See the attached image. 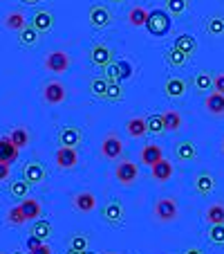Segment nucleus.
I'll use <instances>...</instances> for the list:
<instances>
[{"label":"nucleus","instance_id":"nucleus-1","mask_svg":"<svg viewBox=\"0 0 224 254\" xmlns=\"http://www.w3.org/2000/svg\"><path fill=\"white\" fill-rule=\"evenodd\" d=\"M171 14H168L166 9H153L148 11V20H146V29L150 32V36H157V39H162V36H166L168 32H171Z\"/></svg>","mask_w":224,"mask_h":254},{"label":"nucleus","instance_id":"nucleus-2","mask_svg":"<svg viewBox=\"0 0 224 254\" xmlns=\"http://www.w3.org/2000/svg\"><path fill=\"white\" fill-rule=\"evenodd\" d=\"M101 218H103L108 225L112 227H121L126 221V211H124V205H121L119 200H110L103 205V209H101Z\"/></svg>","mask_w":224,"mask_h":254},{"label":"nucleus","instance_id":"nucleus-3","mask_svg":"<svg viewBox=\"0 0 224 254\" xmlns=\"http://www.w3.org/2000/svg\"><path fill=\"white\" fill-rule=\"evenodd\" d=\"M155 216L157 221L162 223H171L179 216V207H177L175 198H159L157 205H155Z\"/></svg>","mask_w":224,"mask_h":254},{"label":"nucleus","instance_id":"nucleus-4","mask_svg":"<svg viewBox=\"0 0 224 254\" xmlns=\"http://www.w3.org/2000/svg\"><path fill=\"white\" fill-rule=\"evenodd\" d=\"M45 67L49 72H54V74H63V72L70 70V54L63 52V50H54L45 59Z\"/></svg>","mask_w":224,"mask_h":254},{"label":"nucleus","instance_id":"nucleus-5","mask_svg":"<svg viewBox=\"0 0 224 254\" xmlns=\"http://www.w3.org/2000/svg\"><path fill=\"white\" fill-rule=\"evenodd\" d=\"M88 18H90V25L94 29H105L112 23V14H110V9L103 5H92L90 11H88Z\"/></svg>","mask_w":224,"mask_h":254},{"label":"nucleus","instance_id":"nucleus-6","mask_svg":"<svg viewBox=\"0 0 224 254\" xmlns=\"http://www.w3.org/2000/svg\"><path fill=\"white\" fill-rule=\"evenodd\" d=\"M137 178H139L137 164L130 162V160H124V162H119V167H117V183L124 185V187H128V185H133Z\"/></svg>","mask_w":224,"mask_h":254},{"label":"nucleus","instance_id":"nucleus-7","mask_svg":"<svg viewBox=\"0 0 224 254\" xmlns=\"http://www.w3.org/2000/svg\"><path fill=\"white\" fill-rule=\"evenodd\" d=\"M124 153V142H121L117 135H108V137L101 142V155L108 160H117Z\"/></svg>","mask_w":224,"mask_h":254},{"label":"nucleus","instance_id":"nucleus-8","mask_svg":"<svg viewBox=\"0 0 224 254\" xmlns=\"http://www.w3.org/2000/svg\"><path fill=\"white\" fill-rule=\"evenodd\" d=\"M65 97H67L65 86H63V83H58V81H49L47 86H45V90H43V99L47 101V104H52V106L63 104V101H65Z\"/></svg>","mask_w":224,"mask_h":254},{"label":"nucleus","instance_id":"nucleus-9","mask_svg":"<svg viewBox=\"0 0 224 254\" xmlns=\"http://www.w3.org/2000/svg\"><path fill=\"white\" fill-rule=\"evenodd\" d=\"M77 162H79V153L74 146H58V151H56L58 169H74Z\"/></svg>","mask_w":224,"mask_h":254},{"label":"nucleus","instance_id":"nucleus-10","mask_svg":"<svg viewBox=\"0 0 224 254\" xmlns=\"http://www.w3.org/2000/svg\"><path fill=\"white\" fill-rule=\"evenodd\" d=\"M23 178L29 185H41L45 178H47V171H45V167L39 162H27L23 167Z\"/></svg>","mask_w":224,"mask_h":254},{"label":"nucleus","instance_id":"nucleus-11","mask_svg":"<svg viewBox=\"0 0 224 254\" xmlns=\"http://www.w3.org/2000/svg\"><path fill=\"white\" fill-rule=\"evenodd\" d=\"M81 139H83V135L77 126H63L58 130V144L61 146H74L77 149L79 144H81Z\"/></svg>","mask_w":224,"mask_h":254},{"label":"nucleus","instance_id":"nucleus-12","mask_svg":"<svg viewBox=\"0 0 224 254\" xmlns=\"http://www.w3.org/2000/svg\"><path fill=\"white\" fill-rule=\"evenodd\" d=\"M18 151L14 146V142L9 139V135H5V137H0V162H5V164H14L16 160H18Z\"/></svg>","mask_w":224,"mask_h":254},{"label":"nucleus","instance_id":"nucleus-13","mask_svg":"<svg viewBox=\"0 0 224 254\" xmlns=\"http://www.w3.org/2000/svg\"><path fill=\"white\" fill-rule=\"evenodd\" d=\"M162 158H164V153H162V146H159V144H146L141 149V153H139V160H141V164H146V167L157 164Z\"/></svg>","mask_w":224,"mask_h":254},{"label":"nucleus","instance_id":"nucleus-14","mask_svg":"<svg viewBox=\"0 0 224 254\" xmlns=\"http://www.w3.org/2000/svg\"><path fill=\"white\" fill-rule=\"evenodd\" d=\"M90 59H92V63H94L96 67H105L108 63H112V50L108 48V45H94L92 48V52H90Z\"/></svg>","mask_w":224,"mask_h":254},{"label":"nucleus","instance_id":"nucleus-15","mask_svg":"<svg viewBox=\"0 0 224 254\" xmlns=\"http://www.w3.org/2000/svg\"><path fill=\"white\" fill-rule=\"evenodd\" d=\"M74 207L83 214H90V211L96 209V196L92 191H81L74 196Z\"/></svg>","mask_w":224,"mask_h":254},{"label":"nucleus","instance_id":"nucleus-16","mask_svg":"<svg viewBox=\"0 0 224 254\" xmlns=\"http://www.w3.org/2000/svg\"><path fill=\"white\" fill-rule=\"evenodd\" d=\"M164 92H166V97H171V99H179V97H184V92H186V81L179 79V77L166 79V83H164Z\"/></svg>","mask_w":224,"mask_h":254},{"label":"nucleus","instance_id":"nucleus-17","mask_svg":"<svg viewBox=\"0 0 224 254\" xmlns=\"http://www.w3.org/2000/svg\"><path fill=\"white\" fill-rule=\"evenodd\" d=\"M175 155H177V160H184V162H191V160H195L197 158L195 144H193L191 139H181V142H177Z\"/></svg>","mask_w":224,"mask_h":254},{"label":"nucleus","instance_id":"nucleus-18","mask_svg":"<svg viewBox=\"0 0 224 254\" xmlns=\"http://www.w3.org/2000/svg\"><path fill=\"white\" fill-rule=\"evenodd\" d=\"M215 189V178L211 173H197L195 176V191L200 196H211Z\"/></svg>","mask_w":224,"mask_h":254},{"label":"nucleus","instance_id":"nucleus-19","mask_svg":"<svg viewBox=\"0 0 224 254\" xmlns=\"http://www.w3.org/2000/svg\"><path fill=\"white\" fill-rule=\"evenodd\" d=\"M153 178L157 180V183H166V180H171L173 173H175V169H173V164L168 162V160H159L157 164H153Z\"/></svg>","mask_w":224,"mask_h":254},{"label":"nucleus","instance_id":"nucleus-20","mask_svg":"<svg viewBox=\"0 0 224 254\" xmlns=\"http://www.w3.org/2000/svg\"><path fill=\"white\" fill-rule=\"evenodd\" d=\"M32 25L39 29V32H49V29L54 27V16L45 9H39L32 16Z\"/></svg>","mask_w":224,"mask_h":254},{"label":"nucleus","instance_id":"nucleus-21","mask_svg":"<svg viewBox=\"0 0 224 254\" xmlns=\"http://www.w3.org/2000/svg\"><path fill=\"white\" fill-rule=\"evenodd\" d=\"M204 108L211 113V115H224V95H220V92H211L209 97H206L204 101Z\"/></svg>","mask_w":224,"mask_h":254},{"label":"nucleus","instance_id":"nucleus-22","mask_svg":"<svg viewBox=\"0 0 224 254\" xmlns=\"http://www.w3.org/2000/svg\"><path fill=\"white\" fill-rule=\"evenodd\" d=\"M126 130H128L130 137L139 139L148 133V122L143 120V117H133V120H128V124H126Z\"/></svg>","mask_w":224,"mask_h":254},{"label":"nucleus","instance_id":"nucleus-23","mask_svg":"<svg viewBox=\"0 0 224 254\" xmlns=\"http://www.w3.org/2000/svg\"><path fill=\"white\" fill-rule=\"evenodd\" d=\"M20 207H23L25 216H27V221H39L41 211H43V207H41V202H39V200H34V198H29V196L20 200Z\"/></svg>","mask_w":224,"mask_h":254},{"label":"nucleus","instance_id":"nucleus-24","mask_svg":"<svg viewBox=\"0 0 224 254\" xmlns=\"http://www.w3.org/2000/svg\"><path fill=\"white\" fill-rule=\"evenodd\" d=\"M188 54H184L181 50H177L175 45H173L171 50H166L164 52V61L168 63V65H173V67H181V65H186V61H188Z\"/></svg>","mask_w":224,"mask_h":254},{"label":"nucleus","instance_id":"nucleus-25","mask_svg":"<svg viewBox=\"0 0 224 254\" xmlns=\"http://www.w3.org/2000/svg\"><path fill=\"white\" fill-rule=\"evenodd\" d=\"M18 34H20L18 43L23 45V48H34V45L39 43V29L34 27V25H32V27H29V25H27V27H23Z\"/></svg>","mask_w":224,"mask_h":254},{"label":"nucleus","instance_id":"nucleus-26","mask_svg":"<svg viewBox=\"0 0 224 254\" xmlns=\"http://www.w3.org/2000/svg\"><path fill=\"white\" fill-rule=\"evenodd\" d=\"M204 218L209 225H224V205H220V202L211 205L209 209L204 211Z\"/></svg>","mask_w":224,"mask_h":254},{"label":"nucleus","instance_id":"nucleus-27","mask_svg":"<svg viewBox=\"0 0 224 254\" xmlns=\"http://www.w3.org/2000/svg\"><path fill=\"white\" fill-rule=\"evenodd\" d=\"M175 48L191 57V54H195V50H197V41L193 39L191 34H179L175 39Z\"/></svg>","mask_w":224,"mask_h":254},{"label":"nucleus","instance_id":"nucleus-28","mask_svg":"<svg viewBox=\"0 0 224 254\" xmlns=\"http://www.w3.org/2000/svg\"><path fill=\"white\" fill-rule=\"evenodd\" d=\"M206 32L211 36H224V14H213L206 20Z\"/></svg>","mask_w":224,"mask_h":254},{"label":"nucleus","instance_id":"nucleus-29","mask_svg":"<svg viewBox=\"0 0 224 254\" xmlns=\"http://www.w3.org/2000/svg\"><path fill=\"white\" fill-rule=\"evenodd\" d=\"M5 27L11 29V32H20L23 27H27V18H25V14H20V11H11L5 18Z\"/></svg>","mask_w":224,"mask_h":254},{"label":"nucleus","instance_id":"nucleus-30","mask_svg":"<svg viewBox=\"0 0 224 254\" xmlns=\"http://www.w3.org/2000/svg\"><path fill=\"white\" fill-rule=\"evenodd\" d=\"M146 20H148V11L143 7H133L128 11V23L133 27H146Z\"/></svg>","mask_w":224,"mask_h":254},{"label":"nucleus","instance_id":"nucleus-31","mask_svg":"<svg viewBox=\"0 0 224 254\" xmlns=\"http://www.w3.org/2000/svg\"><path fill=\"white\" fill-rule=\"evenodd\" d=\"M164 128L171 130V133H177L181 128V115L177 111H168L164 113Z\"/></svg>","mask_w":224,"mask_h":254},{"label":"nucleus","instance_id":"nucleus-32","mask_svg":"<svg viewBox=\"0 0 224 254\" xmlns=\"http://www.w3.org/2000/svg\"><path fill=\"white\" fill-rule=\"evenodd\" d=\"M32 234L39 236L41 241H47L49 236H52V223L49 221H34V227H32Z\"/></svg>","mask_w":224,"mask_h":254},{"label":"nucleus","instance_id":"nucleus-33","mask_svg":"<svg viewBox=\"0 0 224 254\" xmlns=\"http://www.w3.org/2000/svg\"><path fill=\"white\" fill-rule=\"evenodd\" d=\"M29 187H32V185L27 183V180H14V183L9 185V193L14 198H20V200H23V198H27L29 196Z\"/></svg>","mask_w":224,"mask_h":254},{"label":"nucleus","instance_id":"nucleus-34","mask_svg":"<svg viewBox=\"0 0 224 254\" xmlns=\"http://www.w3.org/2000/svg\"><path fill=\"white\" fill-rule=\"evenodd\" d=\"M124 79V72H121V63H108L105 65V81L108 83H119Z\"/></svg>","mask_w":224,"mask_h":254},{"label":"nucleus","instance_id":"nucleus-35","mask_svg":"<svg viewBox=\"0 0 224 254\" xmlns=\"http://www.w3.org/2000/svg\"><path fill=\"white\" fill-rule=\"evenodd\" d=\"M191 7V0H166V11L171 16H181Z\"/></svg>","mask_w":224,"mask_h":254},{"label":"nucleus","instance_id":"nucleus-36","mask_svg":"<svg viewBox=\"0 0 224 254\" xmlns=\"http://www.w3.org/2000/svg\"><path fill=\"white\" fill-rule=\"evenodd\" d=\"M7 223L9 225H25L27 223V216H25V211H23V207L20 205H16V207H11L9 211H7Z\"/></svg>","mask_w":224,"mask_h":254},{"label":"nucleus","instance_id":"nucleus-37","mask_svg":"<svg viewBox=\"0 0 224 254\" xmlns=\"http://www.w3.org/2000/svg\"><path fill=\"white\" fill-rule=\"evenodd\" d=\"M148 122V133H153V135H162L164 130V115H159V113H153L150 117H146Z\"/></svg>","mask_w":224,"mask_h":254},{"label":"nucleus","instance_id":"nucleus-38","mask_svg":"<svg viewBox=\"0 0 224 254\" xmlns=\"http://www.w3.org/2000/svg\"><path fill=\"white\" fill-rule=\"evenodd\" d=\"M108 86H110V83L105 81V77H103V79H99V77L90 79V92H92L94 97H99V99H105V92H108Z\"/></svg>","mask_w":224,"mask_h":254},{"label":"nucleus","instance_id":"nucleus-39","mask_svg":"<svg viewBox=\"0 0 224 254\" xmlns=\"http://www.w3.org/2000/svg\"><path fill=\"white\" fill-rule=\"evenodd\" d=\"M9 139L14 142L16 149H25V146L29 144V133L25 128H14L11 130V135H9Z\"/></svg>","mask_w":224,"mask_h":254},{"label":"nucleus","instance_id":"nucleus-40","mask_svg":"<svg viewBox=\"0 0 224 254\" xmlns=\"http://www.w3.org/2000/svg\"><path fill=\"white\" fill-rule=\"evenodd\" d=\"M195 88L200 92H206V90H213V77L209 72H197L195 77Z\"/></svg>","mask_w":224,"mask_h":254},{"label":"nucleus","instance_id":"nucleus-41","mask_svg":"<svg viewBox=\"0 0 224 254\" xmlns=\"http://www.w3.org/2000/svg\"><path fill=\"white\" fill-rule=\"evenodd\" d=\"M105 101H112V104H117V101H124V90H121L119 83H110V86H108Z\"/></svg>","mask_w":224,"mask_h":254},{"label":"nucleus","instance_id":"nucleus-42","mask_svg":"<svg viewBox=\"0 0 224 254\" xmlns=\"http://www.w3.org/2000/svg\"><path fill=\"white\" fill-rule=\"evenodd\" d=\"M67 245H70L72 250H81V252H86L88 250V239L83 234H72L70 239H67Z\"/></svg>","mask_w":224,"mask_h":254},{"label":"nucleus","instance_id":"nucleus-43","mask_svg":"<svg viewBox=\"0 0 224 254\" xmlns=\"http://www.w3.org/2000/svg\"><path fill=\"white\" fill-rule=\"evenodd\" d=\"M209 239H211V243H215V245H224V225H211Z\"/></svg>","mask_w":224,"mask_h":254},{"label":"nucleus","instance_id":"nucleus-44","mask_svg":"<svg viewBox=\"0 0 224 254\" xmlns=\"http://www.w3.org/2000/svg\"><path fill=\"white\" fill-rule=\"evenodd\" d=\"M213 90L224 95V72H220L218 77H213Z\"/></svg>","mask_w":224,"mask_h":254},{"label":"nucleus","instance_id":"nucleus-45","mask_svg":"<svg viewBox=\"0 0 224 254\" xmlns=\"http://www.w3.org/2000/svg\"><path fill=\"white\" fill-rule=\"evenodd\" d=\"M29 254H52V248H49L47 243H41L39 248H34V250H29Z\"/></svg>","mask_w":224,"mask_h":254},{"label":"nucleus","instance_id":"nucleus-46","mask_svg":"<svg viewBox=\"0 0 224 254\" xmlns=\"http://www.w3.org/2000/svg\"><path fill=\"white\" fill-rule=\"evenodd\" d=\"M41 243H43V241H41L39 236H34V234H32V236L27 239V252H29V250H34V248H39Z\"/></svg>","mask_w":224,"mask_h":254},{"label":"nucleus","instance_id":"nucleus-47","mask_svg":"<svg viewBox=\"0 0 224 254\" xmlns=\"http://www.w3.org/2000/svg\"><path fill=\"white\" fill-rule=\"evenodd\" d=\"M7 178H9V164L0 162V183H5Z\"/></svg>","mask_w":224,"mask_h":254},{"label":"nucleus","instance_id":"nucleus-48","mask_svg":"<svg viewBox=\"0 0 224 254\" xmlns=\"http://www.w3.org/2000/svg\"><path fill=\"white\" fill-rule=\"evenodd\" d=\"M181 254H204V252H202L200 248H188V250H184Z\"/></svg>","mask_w":224,"mask_h":254},{"label":"nucleus","instance_id":"nucleus-49","mask_svg":"<svg viewBox=\"0 0 224 254\" xmlns=\"http://www.w3.org/2000/svg\"><path fill=\"white\" fill-rule=\"evenodd\" d=\"M121 72H124V77H130V65L128 63H121Z\"/></svg>","mask_w":224,"mask_h":254},{"label":"nucleus","instance_id":"nucleus-50","mask_svg":"<svg viewBox=\"0 0 224 254\" xmlns=\"http://www.w3.org/2000/svg\"><path fill=\"white\" fill-rule=\"evenodd\" d=\"M65 254H83L81 250H72V248H67V252Z\"/></svg>","mask_w":224,"mask_h":254},{"label":"nucleus","instance_id":"nucleus-51","mask_svg":"<svg viewBox=\"0 0 224 254\" xmlns=\"http://www.w3.org/2000/svg\"><path fill=\"white\" fill-rule=\"evenodd\" d=\"M25 5H36V2H39V0H23Z\"/></svg>","mask_w":224,"mask_h":254},{"label":"nucleus","instance_id":"nucleus-52","mask_svg":"<svg viewBox=\"0 0 224 254\" xmlns=\"http://www.w3.org/2000/svg\"><path fill=\"white\" fill-rule=\"evenodd\" d=\"M110 2H115V5H121V2H126V0H110Z\"/></svg>","mask_w":224,"mask_h":254},{"label":"nucleus","instance_id":"nucleus-53","mask_svg":"<svg viewBox=\"0 0 224 254\" xmlns=\"http://www.w3.org/2000/svg\"><path fill=\"white\" fill-rule=\"evenodd\" d=\"M83 254H94V252H88V250H86V252H83Z\"/></svg>","mask_w":224,"mask_h":254},{"label":"nucleus","instance_id":"nucleus-54","mask_svg":"<svg viewBox=\"0 0 224 254\" xmlns=\"http://www.w3.org/2000/svg\"><path fill=\"white\" fill-rule=\"evenodd\" d=\"M11 254H25V252H11Z\"/></svg>","mask_w":224,"mask_h":254},{"label":"nucleus","instance_id":"nucleus-55","mask_svg":"<svg viewBox=\"0 0 224 254\" xmlns=\"http://www.w3.org/2000/svg\"><path fill=\"white\" fill-rule=\"evenodd\" d=\"M222 153H224V142H222Z\"/></svg>","mask_w":224,"mask_h":254},{"label":"nucleus","instance_id":"nucleus-56","mask_svg":"<svg viewBox=\"0 0 224 254\" xmlns=\"http://www.w3.org/2000/svg\"><path fill=\"white\" fill-rule=\"evenodd\" d=\"M108 254H117V252H108Z\"/></svg>","mask_w":224,"mask_h":254}]
</instances>
